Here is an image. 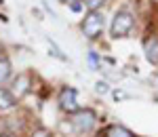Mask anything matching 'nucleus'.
<instances>
[{"mask_svg": "<svg viewBox=\"0 0 158 137\" xmlns=\"http://www.w3.org/2000/svg\"><path fill=\"white\" fill-rule=\"evenodd\" d=\"M82 32L89 40H97L103 32V15L99 11H89L82 19Z\"/></svg>", "mask_w": 158, "mask_h": 137, "instance_id": "nucleus-2", "label": "nucleus"}, {"mask_svg": "<svg viewBox=\"0 0 158 137\" xmlns=\"http://www.w3.org/2000/svg\"><path fill=\"white\" fill-rule=\"evenodd\" d=\"M32 137H51V133L47 129H36V131L32 133Z\"/></svg>", "mask_w": 158, "mask_h": 137, "instance_id": "nucleus-12", "label": "nucleus"}, {"mask_svg": "<svg viewBox=\"0 0 158 137\" xmlns=\"http://www.w3.org/2000/svg\"><path fill=\"white\" fill-rule=\"evenodd\" d=\"M95 122H97V116L93 110H78L72 118V125L78 133H89L95 127Z\"/></svg>", "mask_w": 158, "mask_h": 137, "instance_id": "nucleus-3", "label": "nucleus"}, {"mask_svg": "<svg viewBox=\"0 0 158 137\" xmlns=\"http://www.w3.org/2000/svg\"><path fill=\"white\" fill-rule=\"evenodd\" d=\"M0 2H2V0H0Z\"/></svg>", "mask_w": 158, "mask_h": 137, "instance_id": "nucleus-17", "label": "nucleus"}, {"mask_svg": "<svg viewBox=\"0 0 158 137\" xmlns=\"http://www.w3.org/2000/svg\"><path fill=\"white\" fill-rule=\"evenodd\" d=\"M82 4H85L89 11H97L99 6L103 4V0H82Z\"/></svg>", "mask_w": 158, "mask_h": 137, "instance_id": "nucleus-10", "label": "nucleus"}, {"mask_svg": "<svg viewBox=\"0 0 158 137\" xmlns=\"http://www.w3.org/2000/svg\"><path fill=\"white\" fill-rule=\"evenodd\" d=\"M70 9H72L74 13H80L82 9H85V4H82V2H78V0H74V2H70Z\"/></svg>", "mask_w": 158, "mask_h": 137, "instance_id": "nucleus-11", "label": "nucleus"}, {"mask_svg": "<svg viewBox=\"0 0 158 137\" xmlns=\"http://www.w3.org/2000/svg\"><path fill=\"white\" fill-rule=\"evenodd\" d=\"M146 59L158 65V38H150L146 42Z\"/></svg>", "mask_w": 158, "mask_h": 137, "instance_id": "nucleus-6", "label": "nucleus"}, {"mask_svg": "<svg viewBox=\"0 0 158 137\" xmlns=\"http://www.w3.org/2000/svg\"><path fill=\"white\" fill-rule=\"evenodd\" d=\"M108 91V85L106 82H97V93H106Z\"/></svg>", "mask_w": 158, "mask_h": 137, "instance_id": "nucleus-13", "label": "nucleus"}, {"mask_svg": "<svg viewBox=\"0 0 158 137\" xmlns=\"http://www.w3.org/2000/svg\"><path fill=\"white\" fill-rule=\"evenodd\" d=\"M0 137H9V135H0Z\"/></svg>", "mask_w": 158, "mask_h": 137, "instance_id": "nucleus-16", "label": "nucleus"}, {"mask_svg": "<svg viewBox=\"0 0 158 137\" xmlns=\"http://www.w3.org/2000/svg\"><path fill=\"white\" fill-rule=\"evenodd\" d=\"M27 85H30V76L27 74H19L15 78V82H13V95H15V99L23 97L25 93H27Z\"/></svg>", "mask_w": 158, "mask_h": 137, "instance_id": "nucleus-5", "label": "nucleus"}, {"mask_svg": "<svg viewBox=\"0 0 158 137\" xmlns=\"http://www.w3.org/2000/svg\"><path fill=\"white\" fill-rule=\"evenodd\" d=\"M135 27V17L131 15L129 11H116L114 15V19H112V36L114 38H122L127 36V34H131V30Z\"/></svg>", "mask_w": 158, "mask_h": 137, "instance_id": "nucleus-1", "label": "nucleus"}, {"mask_svg": "<svg viewBox=\"0 0 158 137\" xmlns=\"http://www.w3.org/2000/svg\"><path fill=\"white\" fill-rule=\"evenodd\" d=\"M106 137H135L129 129H124V127H118V125H114V127H110L108 129V133H106Z\"/></svg>", "mask_w": 158, "mask_h": 137, "instance_id": "nucleus-9", "label": "nucleus"}, {"mask_svg": "<svg viewBox=\"0 0 158 137\" xmlns=\"http://www.w3.org/2000/svg\"><path fill=\"white\" fill-rule=\"evenodd\" d=\"M59 108L63 110V112H68V114H76L78 110H80L78 99H76V91H74L72 87H65L59 93Z\"/></svg>", "mask_w": 158, "mask_h": 137, "instance_id": "nucleus-4", "label": "nucleus"}, {"mask_svg": "<svg viewBox=\"0 0 158 137\" xmlns=\"http://www.w3.org/2000/svg\"><path fill=\"white\" fill-rule=\"evenodd\" d=\"M61 2H65V4H70V2H74V0H61Z\"/></svg>", "mask_w": 158, "mask_h": 137, "instance_id": "nucleus-15", "label": "nucleus"}, {"mask_svg": "<svg viewBox=\"0 0 158 137\" xmlns=\"http://www.w3.org/2000/svg\"><path fill=\"white\" fill-rule=\"evenodd\" d=\"M11 74H13L11 61H9L6 57H2V59H0V85H2V82H6V80L11 78Z\"/></svg>", "mask_w": 158, "mask_h": 137, "instance_id": "nucleus-8", "label": "nucleus"}, {"mask_svg": "<svg viewBox=\"0 0 158 137\" xmlns=\"http://www.w3.org/2000/svg\"><path fill=\"white\" fill-rule=\"evenodd\" d=\"M89 57H91V63H93V65H97V57H95V53H91Z\"/></svg>", "mask_w": 158, "mask_h": 137, "instance_id": "nucleus-14", "label": "nucleus"}, {"mask_svg": "<svg viewBox=\"0 0 158 137\" xmlns=\"http://www.w3.org/2000/svg\"><path fill=\"white\" fill-rule=\"evenodd\" d=\"M15 103H17L15 95H13L9 89L0 87V110H11V108H15Z\"/></svg>", "mask_w": 158, "mask_h": 137, "instance_id": "nucleus-7", "label": "nucleus"}]
</instances>
